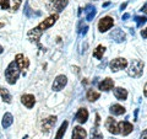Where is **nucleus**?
I'll return each instance as SVG.
<instances>
[{
	"label": "nucleus",
	"instance_id": "nucleus-17",
	"mask_svg": "<svg viewBox=\"0 0 147 139\" xmlns=\"http://www.w3.org/2000/svg\"><path fill=\"white\" fill-rule=\"evenodd\" d=\"M109 111H110V113L114 114V116H120L123 113H125V108H124L121 105H118V104L110 106V110Z\"/></svg>",
	"mask_w": 147,
	"mask_h": 139
},
{
	"label": "nucleus",
	"instance_id": "nucleus-7",
	"mask_svg": "<svg viewBox=\"0 0 147 139\" xmlns=\"http://www.w3.org/2000/svg\"><path fill=\"white\" fill-rule=\"evenodd\" d=\"M104 127L107 128L108 132L112 133V134H119V133H120V132H119L118 123H117V121H115V119H114L113 117H108L107 119H105Z\"/></svg>",
	"mask_w": 147,
	"mask_h": 139
},
{
	"label": "nucleus",
	"instance_id": "nucleus-10",
	"mask_svg": "<svg viewBox=\"0 0 147 139\" xmlns=\"http://www.w3.org/2000/svg\"><path fill=\"white\" fill-rule=\"evenodd\" d=\"M98 87H99L100 91H109V90H112L114 87V80H113V79H110V78L104 79V80H102L99 82Z\"/></svg>",
	"mask_w": 147,
	"mask_h": 139
},
{
	"label": "nucleus",
	"instance_id": "nucleus-35",
	"mask_svg": "<svg viewBox=\"0 0 147 139\" xmlns=\"http://www.w3.org/2000/svg\"><path fill=\"white\" fill-rule=\"evenodd\" d=\"M142 139H147V138H144V137H142Z\"/></svg>",
	"mask_w": 147,
	"mask_h": 139
},
{
	"label": "nucleus",
	"instance_id": "nucleus-6",
	"mask_svg": "<svg viewBox=\"0 0 147 139\" xmlns=\"http://www.w3.org/2000/svg\"><path fill=\"white\" fill-rule=\"evenodd\" d=\"M114 25V20H113V17H110V16H104L102 17L99 20L98 22V30L100 32H105V31H108L109 29H112Z\"/></svg>",
	"mask_w": 147,
	"mask_h": 139
},
{
	"label": "nucleus",
	"instance_id": "nucleus-9",
	"mask_svg": "<svg viewBox=\"0 0 147 139\" xmlns=\"http://www.w3.org/2000/svg\"><path fill=\"white\" fill-rule=\"evenodd\" d=\"M118 127H119V132H120L123 136H127V134H130L132 132V129H134L132 124L130 122H127V121L119 122L118 123Z\"/></svg>",
	"mask_w": 147,
	"mask_h": 139
},
{
	"label": "nucleus",
	"instance_id": "nucleus-11",
	"mask_svg": "<svg viewBox=\"0 0 147 139\" xmlns=\"http://www.w3.org/2000/svg\"><path fill=\"white\" fill-rule=\"evenodd\" d=\"M21 102L24 104L27 108H32V107L34 106V104H36V99H34V96H33V95L26 94V95H22V97H21Z\"/></svg>",
	"mask_w": 147,
	"mask_h": 139
},
{
	"label": "nucleus",
	"instance_id": "nucleus-33",
	"mask_svg": "<svg viewBox=\"0 0 147 139\" xmlns=\"http://www.w3.org/2000/svg\"><path fill=\"white\" fill-rule=\"evenodd\" d=\"M127 17H129V14H125V15H124V16H123V20H126V18H127Z\"/></svg>",
	"mask_w": 147,
	"mask_h": 139
},
{
	"label": "nucleus",
	"instance_id": "nucleus-12",
	"mask_svg": "<svg viewBox=\"0 0 147 139\" xmlns=\"http://www.w3.org/2000/svg\"><path fill=\"white\" fill-rule=\"evenodd\" d=\"M55 122H57V116H50V117H48L47 119H44L43 123H42V128H43V132H49L50 129L53 128V126L55 124Z\"/></svg>",
	"mask_w": 147,
	"mask_h": 139
},
{
	"label": "nucleus",
	"instance_id": "nucleus-16",
	"mask_svg": "<svg viewBox=\"0 0 147 139\" xmlns=\"http://www.w3.org/2000/svg\"><path fill=\"white\" fill-rule=\"evenodd\" d=\"M114 96L119 101H125L127 97V91L125 89H123V87H117V89H114Z\"/></svg>",
	"mask_w": 147,
	"mask_h": 139
},
{
	"label": "nucleus",
	"instance_id": "nucleus-32",
	"mask_svg": "<svg viewBox=\"0 0 147 139\" xmlns=\"http://www.w3.org/2000/svg\"><path fill=\"white\" fill-rule=\"evenodd\" d=\"M125 7H126V3H125V4H121V5H120V9H121V10H124Z\"/></svg>",
	"mask_w": 147,
	"mask_h": 139
},
{
	"label": "nucleus",
	"instance_id": "nucleus-18",
	"mask_svg": "<svg viewBox=\"0 0 147 139\" xmlns=\"http://www.w3.org/2000/svg\"><path fill=\"white\" fill-rule=\"evenodd\" d=\"M13 122V117H12V114L11 113H5L4 114V117H3V122H1V126L4 128H9L12 124Z\"/></svg>",
	"mask_w": 147,
	"mask_h": 139
},
{
	"label": "nucleus",
	"instance_id": "nucleus-25",
	"mask_svg": "<svg viewBox=\"0 0 147 139\" xmlns=\"http://www.w3.org/2000/svg\"><path fill=\"white\" fill-rule=\"evenodd\" d=\"M86 9L88 10V11H86L87 12V16H86L87 21H92V18L96 16V7H93V6H87Z\"/></svg>",
	"mask_w": 147,
	"mask_h": 139
},
{
	"label": "nucleus",
	"instance_id": "nucleus-3",
	"mask_svg": "<svg viewBox=\"0 0 147 139\" xmlns=\"http://www.w3.org/2000/svg\"><path fill=\"white\" fill-rule=\"evenodd\" d=\"M144 67H145L144 62H141V61H134V62H132V64L130 65V68H129V72H127L129 75L132 76V78H140L142 75Z\"/></svg>",
	"mask_w": 147,
	"mask_h": 139
},
{
	"label": "nucleus",
	"instance_id": "nucleus-29",
	"mask_svg": "<svg viewBox=\"0 0 147 139\" xmlns=\"http://www.w3.org/2000/svg\"><path fill=\"white\" fill-rule=\"evenodd\" d=\"M141 36H142V38H147V29H144L141 31Z\"/></svg>",
	"mask_w": 147,
	"mask_h": 139
},
{
	"label": "nucleus",
	"instance_id": "nucleus-26",
	"mask_svg": "<svg viewBox=\"0 0 147 139\" xmlns=\"http://www.w3.org/2000/svg\"><path fill=\"white\" fill-rule=\"evenodd\" d=\"M135 21H136L137 26H141V25H144L145 22L147 21V18H146L145 16H136V17H135Z\"/></svg>",
	"mask_w": 147,
	"mask_h": 139
},
{
	"label": "nucleus",
	"instance_id": "nucleus-23",
	"mask_svg": "<svg viewBox=\"0 0 147 139\" xmlns=\"http://www.w3.org/2000/svg\"><path fill=\"white\" fill-rule=\"evenodd\" d=\"M112 37L117 41V42H121V41L125 38V35H124V32H123L121 30L118 29V30H115V31H114L113 33H112Z\"/></svg>",
	"mask_w": 147,
	"mask_h": 139
},
{
	"label": "nucleus",
	"instance_id": "nucleus-2",
	"mask_svg": "<svg viewBox=\"0 0 147 139\" xmlns=\"http://www.w3.org/2000/svg\"><path fill=\"white\" fill-rule=\"evenodd\" d=\"M20 68H18L17 63L15 61H12L10 64H9V67L6 68L5 70V78H6V81L9 82L10 85L15 84L16 80L18 79V75H20Z\"/></svg>",
	"mask_w": 147,
	"mask_h": 139
},
{
	"label": "nucleus",
	"instance_id": "nucleus-30",
	"mask_svg": "<svg viewBox=\"0 0 147 139\" xmlns=\"http://www.w3.org/2000/svg\"><path fill=\"white\" fill-rule=\"evenodd\" d=\"M144 95H145V97H147V82H146L145 86H144Z\"/></svg>",
	"mask_w": 147,
	"mask_h": 139
},
{
	"label": "nucleus",
	"instance_id": "nucleus-14",
	"mask_svg": "<svg viewBox=\"0 0 147 139\" xmlns=\"http://www.w3.org/2000/svg\"><path fill=\"white\" fill-rule=\"evenodd\" d=\"M87 133L86 131L82 127L77 126V127H74V131H72V139H86Z\"/></svg>",
	"mask_w": 147,
	"mask_h": 139
},
{
	"label": "nucleus",
	"instance_id": "nucleus-13",
	"mask_svg": "<svg viewBox=\"0 0 147 139\" xmlns=\"http://www.w3.org/2000/svg\"><path fill=\"white\" fill-rule=\"evenodd\" d=\"M15 62L17 63L18 68H20V70H24V69H27L28 68V59L24 57V54H17L16 58H15Z\"/></svg>",
	"mask_w": 147,
	"mask_h": 139
},
{
	"label": "nucleus",
	"instance_id": "nucleus-27",
	"mask_svg": "<svg viewBox=\"0 0 147 139\" xmlns=\"http://www.w3.org/2000/svg\"><path fill=\"white\" fill-rule=\"evenodd\" d=\"M0 7H1L3 10H7V9L10 7V1H9V0H0Z\"/></svg>",
	"mask_w": 147,
	"mask_h": 139
},
{
	"label": "nucleus",
	"instance_id": "nucleus-5",
	"mask_svg": "<svg viewBox=\"0 0 147 139\" xmlns=\"http://www.w3.org/2000/svg\"><path fill=\"white\" fill-rule=\"evenodd\" d=\"M109 67H110V70L112 72H119L127 67V61L125 58H115L110 62Z\"/></svg>",
	"mask_w": 147,
	"mask_h": 139
},
{
	"label": "nucleus",
	"instance_id": "nucleus-24",
	"mask_svg": "<svg viewBox=\"0 0 147 139\" xmlns=\"http://www.w3.org/2000/svg\"><path fill=\"white\" fill-rule=\"evenodd\" d=\"M0 96L3 97V100L5 101V102H7V104L11 102V95H10V92H9L6 89L0 87Z\"/></svg>",
	"mask_w": 147,
	"mask_h": 139
},
{
	"label": "nucleus",
	"instance_id": "nucleus-1",
	"mask_svg": "<svg viewBox=\"0 0 147 139\" xmlns=\"http://www.w3.org/2000/svg\"><path fill=\"white\" fill-rule=\"evenodd\" d=\"M58 17L59 15L58 14H53V15H50L49 17H47L44 21H42L40 24L34 27V29H32L30 32H28V38L32 41V42H38L39 38H40V36H42L43 32L49 29V27H52L54 24H55V21L58 20Z\"/></svg>",
	"mask_w": 147,
	"mask_h": 139
},
{
	"label": "nucleus",
	"instance_id": "nucleus-15",
	"mask_svg": "<svg viewBox=\"0 0 147 139\" xmlns=\"http://www.w3.org/2000/svg\"><path fill=\"white\" fill-rule=\"evenodd\" d=\"M88 119V111L86 108H80L76 113V121L79 123H86Z\"/></svg>",
	"mask_w": 147,
	"mask_h": 139
},
{
	"label": "nucleus",
	"instance_id": "nucleus-34",
	"mask_svg": "<svg viewBox=\"0 0 147 139\" xmlns=\"http://www.w3.org/2000/svg\"><path fill=\"white\" fill-rule=\"evenodd\" d=\"M3 52H4V48H3V46H1V44H0V54H1Z\"/></svg>",
	"mask_w": 147,
	"mask_h": 139
},
{
	"label": "nucleus",
	"instance_id": "nucleus-21",
	"mask_svg": "<svg viewBox=\"0 0 147 139\" xmlns=\"http://www.w3.org/2000/svg\"><path fill=\"white\" fill-rule=\"evenodd\" d=\"M104 52H105V47H104V46H102V44H99L98 47L93 50V57L97 58V59H102Z\"/></svg>",
	"mask_w": 147,
	"mask_h": 139
},
{
	"label": "nucleus",
	"instance_id": "nucleus-20",
	"mask_svg": "<svg viewBox=\"0 0 147 139\" xmlns=\"http://www.w3.org/2000/svg\"><path fill=\"white\" fill-rule=\"evenodd\" d=\"M91 139H103V134L99 131L98 126H96L91 129Z\"/></svg>",
	"mask_w": 147,
	"mask_h": 139
},
{
	"label": "nucleus",
	"instance_id": "nucleus-8",
	"mask_svg": "<svg viewBox=\"0 0 147 139\" xmlns=\"http://www.w3.org/2000/svg\"><path fill=\"white\" fill-rule=\"evenodd\" d=\"M67 84V78L65 75H58L54 79L53 82V90L54 91H60L61 89L65 87V85Z\"/></svg>",
	"mask_w": 147,
	"mask_h": 139
},
{
	"label": "nucleus",
	"instance_id": "nucleus-22",
	"mask_svg": "<svg viewBox=\"0 0 147 139\" xmlns=\"http://www.w3.org/2000/svg\"><path fill=\"white\" fill-rule=\"evenodd\" d=\"M69 126V123L65 121V122H63V124L60 126V128L58 129V133H57V136H55V139H61L64 137V134H65L66 132V128Z\"/></svg>",
	"mask_w": 147,
	"mask_h": 139
},
{
	"label": "nucleus",
	"instance_id": "nucleus-28",
	"mask_svg": "<svg viewBox=\"0 0 147 139\" xmlns=\"http://www.w3.org/2000/svg\"><path fill=\"white\" fill-rule=\"evenodd\" d=\"M21 5V0H15V3H13V5H12V7H11V10L15 12V11H17V9H18V6Z\"/></svg>",
	"mask_w": 147,
	"mask_h": 139
},
{
	"label": "nucleus",
	"instance_id": "nucleus-4",
	"mask_svg": "<svg viewBox=\"0 0 147 139\" xmlns=\"http://www.w3.org/2000/svg\"><path fill=\"white\" fill-rule=\"evenodd\" d=\"M67 5V0H53L48 4V9L49 11H55V14H59L64 10V7Z\"/></svg>",
	"mask_w": 147,
	"mask_h": 139
},
{
	"label": "nucleus",
	"instance_id": "nucleus-19",
	"mask_svg": "<svg viewBox=\"0 0 147 139\" xmlns=\"http://www.w3.org/2000/svg\"><path fill=\"white\" fill-rule=\"evenodd\" d=\"M99 96H100V94L98 91H96V90H88L87 91V95H86L87 100H88L90 102H94L96 100L99 99Z\"/></svg>",
	"mask_w": 147,
	"mask_h": 139
},
{
	"label": "nucleus",
	"instance_id": "nucleus-31",
	"mask_svg": "<svg viewBox=\"0 0 147 139\" xmlns=\"http://www.w3.org/2000/svg\"><path fill=\"white\" fill-rule=\"evenodd\" d=\"M142 11H144L145 14H147V4H146V5H145L144 7H142Z\"/></svg>",
	"mask_w": 147,
	"mask_h": 139
}]
</instances>
